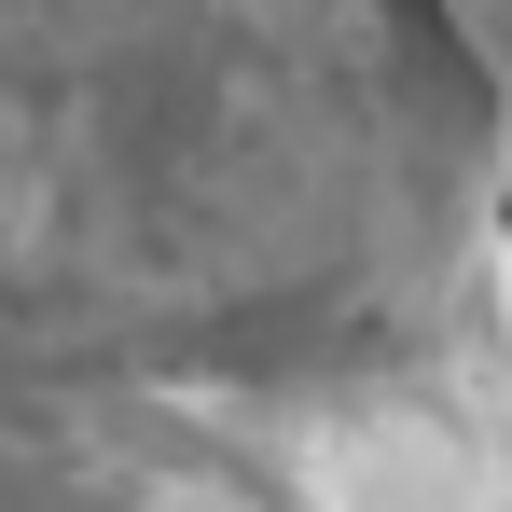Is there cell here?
<instances>
[{
    "mask_svg": "<svg viewBox=\"0 0 512 512\" xmlns=\"http://www.w3.org/2000/svg\"><path fill=\"white\" fill-rule=\"evenodd\" d=\"M499 236L443 0H0V374L360 346Z\"/></svg>",
    "mask_w": 512,
    "mask_h": 512,
    "instance_id": "1",
    "label": "cell"
},
{
    "mask_svg": "<svg viewBox=\"0 0 512 512\" xmlns=\"http://www.w3.org/2000/svg\"><path fill=\"white\" fill-rule=\"evenodd\" d=\"M0 512H512V236L360 346L0 374Z\"/></svg>",
    "mask_w": 512,
    "mask_h": 512,
    "instance_id": "2",
    "label": "cell"
},
{
    "mask_svg": "<svg viewBox=\"0 0 512 512\" xmlns=\"http://www.w3.org/2000/svg\"><path fill=\"white\" fill-rule=\"evenodd\" d=\"M443 28H457V56L499 84V111H512V0H443Z\"/></svg>",
    "mask_w": 512,
    "mask_h": 512,
    "instance_id": "3",
    "label": "cell"
}]
</instances>
